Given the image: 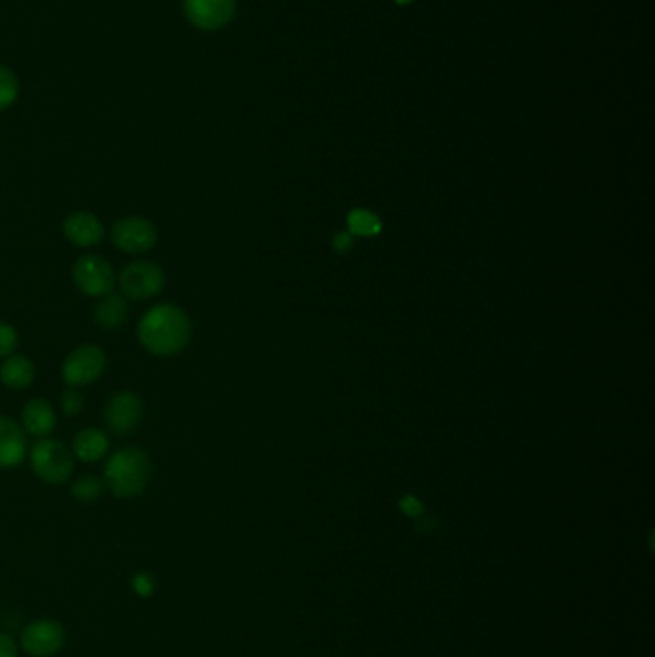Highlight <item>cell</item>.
<instances>
[{"instance_id":"obj_5","label":"cell","mask_w":655,"mask_h":657,"mask_svg":"<svg viewBox=\"0 0 655 657\" xmlns=\"http://www.w3.org/2000/svg\"><path fill=\"white\" fill-rule=\"evenodd\" d=\"M72 279L75 287L91 298H102L116 287L112 264L97 254L79 256L73 262Z\"/></svg>"},{"instance_id":"obj_2","label":"cell","mask_w":655,"mask_h":657,"mask_svg":"<svg viewBox=\"0 0 655 657\" xmlns=\"http://www.w3.org/2000/svg\"><path fill=\"white\" fill-rule=\"evenodd\" d=\"M152 463L145 450L125 446L114 452L104 465V483L118 498H135L150 483Z\"/></svg>"},{"instance_id":"obj_24","label":"cell","mask_w":655,"mask_h":657,"mask_svg":"<svg viewBox=\"0 0 655 657\" xmlns=\"http://www.w3.org/2000/svg\"><path fill=\"white\" fill-rule=\"evenodd\" d=\"M402 510L406 511V513H410V515H419L421 513V504L415 500V498H406L404 502H402Z\"/></svg>"},{"instance_id":"obj_10","label":"cell","mask_w":655,"mask_h":657,"mask_svg":"<svg viewBox=\"0 0 655 657\" xmlns=\"http://www.w3.org/2000/svg\"><path fill=\"white\" fill-rule=\"evenodd\" d=\"M66 640L64 627L58 621L41 619L25 627L22 646L29 656L50 657L62 650Z\"/></svg>"},{"instance_id":"obj_21","label":"cell","mask_w":655,"mask_h":657,"mask_svg":"<svg viewBox=\"0 0 655 657\" xmlns=\"http://www.w3.org/2000/svg\"><path fill=\"white\" fill-rule=\"evenodd\" d=\"M60 408H62V412L68 415V417L79 414L83 410V396H81V392L77 389H72V387L64 390V394L60 396Z\"/></svg>"},{"instance_id":"obj_23","label":"cell","mask_w":655,"mask_h":657,"mask_svg":"<svg viewBox=\"0 0 655 657\" xmlns=\"http://www.w3.org/2000/svg\"><path fill=\"white\" fill-rule=\"evenodd\" d=\"M0 657H18V646L8 634H0Z\"/></svg>"},{"instance_id":"obj_1","label":"cell","mask_w":655,"mask_h":657,"mask_svg":"<svg viewBox=\"0 0 655 657\" xmlns=\"http://www.w3.org/2000/svg\"><path fill=\"white\" fill-rule=\"evenodd\" d=\"M193 335L189 314L175 304H156L141 317L137 339L148 354L156 358H171L187 348Z\"/></svg>"},{"instance_id":"obj_22","label":"cell","mask_w":655,"mask_h":657,"mask_svg":"<svg viewBox=\"0 0 655 657\" xmlns=\"http://www.w3.org/2000/svg\"><path fill=\"white\" fill-rule=\"evenodd\" d=\"M133 588H135V592H137L139 596L148 598V596L154 592V588H156V579H154L150 573H139V575L133 579Z\"/></svg>"},{"instance_id":"obj_12","label":"cell","mask_w":655,"mask_h":657,"mask_svg":"<svg viewBox=\"0 0 655 657\" xmlns=\"http://www.w3.org/2000/svg\"><path fill=\"white\" fill-rule=\"evenodd\" d=\"M27 454L24 429L6 415H0V469H12L24 462Z\"/></svg>"},{"instance_id":"obj_25","label":"cell","mask_w":655,"mask_h":657,"mask_svg":"<svg viewBox=\"0 0 655 657\" xmlns=\"http://www.w3.org/2000/svg\"><path fill=\"white\" fill-rule=\"evenodd\" d=\"M335 246H337L339 250H346V248L350 246V239H348V235H339V237L335 239Z\"/></svg>"},{"instance_id":"obj_13","label":"cell","mask_w":655,"mask_h":657,"mask_svg":"<svg viewBox=\"0 0 655 657\" xmlns=\"http://www.w3.org/2000/svg\"><path fill=\"white\" fill-rule=\"evenodd\" d=\"M22 427L31 437H49L56 427L54 408L43 398L29 400L22 410Z\"/></svg>"},{"instance_id":"obj_19","label":"cell","mask_w":655,"mask_h":657,"mask_svg":"<svg viewBox=\"0 0 655 657\" xmlns=\"http://www.w3.org/2000/svg\"><path fill=\"white\" fill-rule=\"evenodd\" d=\"M348 223H350L352 233H356V235H375V233L381 231L379 219L375 218L373 214L365 212V210L352 212L350 218H348Z\"/></svg>"},{"instance_id":"obj_26","label":"cell","mask_w":655,"mask_h":657,"mask_svg":"<svg viewBox=\"0 0 655 657\" xmlns=\"http://www.w3.org/2000/svg\"><path fill=\"white\" fill-rule=\"evenodd\" d=\"M394 2H396V4H402V6H404V4H410L412 0H394Z\"/></svg>"},{"instance_id":"obj_11","label":"cell","mask_w":655,"mask_h":657,"mask_svg":"<svg viewBox=\"0 0 655 657\" xmlns=\"http://www.w3.org/2000/svg\"><path fill=\"white\" fill-rule=\"evenodd\" d=\"M64 237L77 248H91L106 235L102 221L91 212H73L62 223Z\"/></svg>"},{"instance_id":"obj_15","label":"cell","mask_w":655,"mask_h":657,"mask_svg":"<svg viewBox=\"0 0 655 657\" xmlns=\"http://www.w3.org/2000/svg\"><path fill=\"white\" fill-rule=\"evenodd\" d=\"M35 381V367L22 354H10L0 365V383L10 390H24Z\"/></svg>"},{"instance_id":"obj_8","label":"cell","mask_w":655,"mask_h":657,"mask_svg":"<svg viewBox=\"0 0 655 657\" xmlns=\"http://www.w3.org/2000/svg\"><path fill=\"white\" fill-rule=\"evenodd\" d=\"M143 410V400L135 392L120 390L106 402L104 421L112 433L129 435L141 425Z\"/></svg>"},{"instance_id":"obj_14","label":"cell","mask_w":655,"mask_h":657,"mask_svg":"<svg viewBox=\"0 0 655 657\" xmlns=\"http://www.w3.org/2000/svg\"><path fill=\"white\" fill-rule=\"evenodd\" d=\"M108 450H110V437L95 427L83 429L73 438V458L81 462H98L108 454Z\"/></svg>"},{"instance_id":"obj_6","label":"cell","mask_w":655,"mask_h":657,"mask_svg":"<svg viewBox=\"0 0 655 657\" xmlns=\"http://www.w3.org/2000/svg\"><path fill=\"white\" fill-rule=\"evenodd\" d=\"M106 352L97 344H81L64 360L62 379L72 389H81L100 379L106 369Z\"/></svg>"},{"instance_id":"obj_9","label":"cell","mask_w":655,"mask_h":657,"mask_svg":"<svg viewBox=\"0 0 655 657\" xmlns=\"http://www.w3.org/2000/svg\"><path fill=\"white\" fill-rule=\"evenodd\" d=\"M237 0H183L185 16L196 29L218 31L235 16Z\"/></svg>"},{"instance_id":"obj_7","label":"cell","mask_w":655,"mask_h":657,"mask_svg":"<svg viewBox=\"0 0 655 657\" xmlns=\"http://www.w3.org/2000/svg\"><path fill=\"white\" fill-rule=\"evenodd\" d=\"M110 239L114 246L125 254L141 256L156 246L158 231L150 219L131 216V218L118 219L112 225Z\"/></svg>"},{"instance_id":"obj_18","label":"cell","mask_w":655,"mask_h":657,"mask_svg":"<svg viewBox=\"0 0 655 657\" xmlns=\"http://www.w3.org/2000/svg\"><path fill=\"white\" fill-rule=\"evenodd\" d=\"M20 95L18 77L6 66H0V112L8 110Z\"/></svg>"},{"instance_id":"obj_17","label":"cell","mask_w":655,"mask_h":657,"mask_svg":"<svg viewBox=\"0 0 655 657\" xmlns=\"http://www.w3.org/2000/svg\"><path fill=\"white\" fill-rule=\"evenodd\" d=\"M102 492H104L102 481L95 475H85V477L77 479L72 487L73 498L77 502H85V504L97 502L98 498L102 496Z\"/></svg>"},{"instance_id":"obj_3","label":"cell","mask_w":655,"mask_h":657,"mask_svg":"<svg viewBox=\"0 0 655 657\" xmlns=\"http://www.w3.org/2000/svg\"><path fill=\"white\" fill-rule=\"evenodd\" d=\"M33 473L49 485L66 483L73 473V454L68 446L54 438H39L29 450Z\"/></svg>"},{"instance_id":"obj_4","label":"cell","mask_w":655,"mask_h":657,"mask_svg":"<svg viewBox=\"0 0 655 657\" xmlns=\"http://www.w3.org/2000/svg\"><path fill=\"white\" fill-rule=\"evenodd\" d=\"M118 287L129 300H150L166 287V273L154 262L137 260L125 266L118 277Z\"/></svg>"},{"instance_id":"obj_16","label":"cell","mask_w":655,"mask_h":657,"mask_svg":"<svg viewBox=\"0 0 655 657\" xmlns=\"http://www.w3.org/2000/svg\"><path fill=\"white\" fill-rule=\"evenodd\" d=\"M129 314L125 296L118 294V292H110L106 296H102V300L98 302L95 308V321L98 327L104 331H118L125 323Z\"/></svg>"},{"instance_id":"obj_20","label":"cell","mask_w":655,"mask_h":657,"mask_svg":"<svg viewBox=\"0 0 655 657\" xmlns=\"http://www.w3.org/2000/svg\"><path fill=\"white\" fill-rule=\"evenodd\" d=\"M18 342H20L18 331L10 323L0 321V358H8L10 354H14Z\"/></svg>"}]
</instances>
